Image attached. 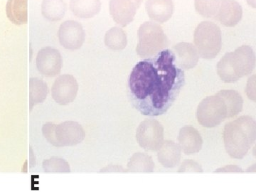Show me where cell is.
<instances>
[{"instance_id": "cell-18", "label": "cell", "mask_w": 256, "mask_h": 192, "mask_svg": "<svg viewBox=\"0 0 256 192\" xmlns=\"http://www.w3.org/2000/svg\"><path fill=\"white\" fill-rule=\"evenodd\" d=\"M28 0H8L6 12L10 21L16 25L28 23Z\"/></svg>"}, {"instance_id": "cell-17", "label": "cell", "mask_w": 256, "mask_h": 192, "mask_svg": "<svg viewBox=\"0 0 256 192\" xmlns=\"http://www.w3.org/2000/svg\"><path fill=\"white\" fill-rule=\"evenodd\" d=\"M182 150L180 144L172 140L164 141L158 150V161L165 168H174L180 164Z\"/></svg>"}, {"instance_id": "cell-7", "label": "cell", "mask_w": 256, "mask_h": 192, "mask_svg": "<svg viewBox=\"0 0 256 192\" xmlns=\"http://www.w3.org/2000/svg\"><path fill=\"white\" fill-rule=\"evenodd\" d=\"M226 104L218 94L208 96L200 102L196 110L198 124L205 128H214L220 126L227 118Z\"/></svg>"}, {"instance_id": "cell-12", "label": "cell", "mask_w": 256, "mask_h": 192, "mask_svg": "<svg viewBox=\"0 0 256 192\" xmlns=\"http://www.w3.org/2000/svg\"><path fill=\"white\" fill-rule=\"evenodd\" d=\"M62 62L60 52L50 46L40 50L36 57L37 68L46 77H54L60 74Z\"/></svg>"}, {"instance_id": "cell-21", "label": "cell", "mask_w": 256, "mask_h": 192, "mask_svg": "<svg viewBox=\"0 0 256 192\" xmlns=\"http://www.w3.org/2000/svg\"><path fill=\"white\" fill-rule=\"evenodd\" d=\"M154 163L152 158L144 153L133 154L128 164V170L131 172H153Z\"/></svg>"}, {"instance_id": "cell-25", "label": "cell", "mask_w": 256, "mask_h": 192, "mask_svg": "<svg viewBox=\"0 0 256 192\" xmlns=\"http://www.w3.org/2000/svg\"><path fill=\"white\" fill-rule=\"evenodd\" d=\"M48 87L43 80L32 78L30 80V108L43 102L46 98Z\"/></svg>"}, {"instance_id": "cell-13", "label": "cell", "mask_w": 256, "mask_h": 192, "mask_svg": "<svg viewBox=\"0 0 256 192\" xmlns=\"http://www.w3.org/2000/svg\"><path fill=\"white\" fill-rule=\"evenodd\" d=\"M178 141L182 151L186 156L198 153L203 146V140L200 132L190 126L181 128Z\"/></svg>"}, {"instance_id": "cell-19", "label": "cell", "mask_w": 256, "mask_h": 192, "mask_svg": "<svg viewBox=\"0 0 256 192\" xmlns=\"http://www.w3.org/2000/svg\"><path fill=\"white\" fill-rule=\"evenodd\" d=\"M70 10L79 18H90L100 10V0H72Z\"/></svg>"}, {"instance_id": "cell-27", "label": "cell", "mask_w": 256, "mask_h": 192, "mask_svg": "<svg viewBox=\"0 0 256 192\" xmlns=\"http://www.w3.org/2000/svg\"><path fill=\"white\" fill-rule=\"evenodd\" d=\"M178 173L184 172H203L201 165L191 160H186L183 162L178 171Z\"/></svg>"}, {"instance_id": "cell-11", "label": "cell", "mask_w": 256, "mask_h": 192, "mask_svg": "<svg viewBox=\"0 0 256 192\" xmlns=\"http://www.w3.org/2000/svg\"><path fill=\"white\" fill-rule=\"evenodd\" d=\"M142 0H111L110 12L120 26H127L132 22Z\"/></svg>"}, {"instance_id": "cell-3", "label": "cell", "mask_w": 256, "mask_h": 192, "mask_svg": "<svg viewBox=\"0 0 256 192\" xmlns=\"http://www.w3.org/2000/svg\"><path fill=\"white\" fill-rule=\"evenodd\" d=\"M255 66L256 56L252 47L242 46L220 58L217 74L224 82L232 84L252 74Z\"/></svg>"}, {"instance_id": "cell-6", "label": "cell", "mask_w": 256, "mask_h": 192, "mask_svg": "<svg viewBox=\"0 0 256 192\" xmlns=\"http://www.w3.org/2000/svg\"><path fill=\"white\" fill-rule=\"evenodd\" d=\"M194 41L200 56L205 60H212L218 54L222 48V32L216 24L202 22L195 30Z\"/></svg>"}, {"instance_id": "cell-5", "label": "cell", "mask_w": 256, "mask_h": 192, "mask_svg": "<svg viewBox=\"0 0 256 192\" xmlns=\"http://www.w3.org/2000/svg\"><path fill=\"white\" fill-rule=\"evenodd\" d=\"M42 132L47 141L57 148L76 146L85 138L82 126L74 121H66L60 124L47 122L42 128Z\"/></svg>"}, {"instance_id": "cell-23", "label": "cell", "mask_w": 256, "mask_h": 192, "mask_svg": "<svg viewBox=\"0 0 256 192\" xmlns=\"http://www.w3.org/2000/svg\"><path fill=\"white\" fill-rule=\"evenodd\" d=\"M127 35L119 28H110L105 36V44L112 50H122L127 46Z\"/></svg>"}, {"instance_id": "cell-16", "label": "cell", "mask_w": 256, "mask_h": 192, "mask_svg": "<svg viewBox=\"0 0 256 192\" xmlns=\"http://www.w3.org/2000/svg\"><path fill=\"white\" fill-rule=\"evenodd\" d=\"M242 6L235 0H223L222 6L215 20L224 26L233 28L242 20Z\"/></svg>"}, {"instance_id": "cell-29", "label": "cell", "mask_w": 256, "mask_h": 192, "mask_svg": "<svg viewBox=\"0 0 256 192\" xmlns=\"http://www.w3.org/2000/svg\"><path fill=\"white\" fill-rule=\"evenodd\" d=\"M216 172H242V170L236 166H226L222 169L217 170Z\"/></svg>"}, {"instance_id": "cell-9", "label": "cell", "mask_w": 256, "mask_h": 192, "mask_svg": "<svg viewBox=\"0 0 256 192\" xmlns=\"http://www.w3.org/2000/svg\"><path fill=\"white\" fill-rule=\"evenodd\" d=\"M78 90V84L73 76L65 74L56 78L52 88L54 100L60 105H68L73 102Z\"/></svg>"}, {"instance_id": "cell-1", "label": "cell", "mask_w": 256, "mask_h": 192, "mask_svg": "<svg viewBox=\"0 0 256 192\" xmlns=\"http://www.w3.org/2000/svg\"><path fill=\"white\" fill-rule=\"evenodd\" d=\"M185 84L183 69L171 50L138 62L128 79V94L133 107L144 116L166 114Z\"/></svg>"}, {"instance_id": "cell-2", "label": "cell", "mask_w": 256, "mask_h": 192, "mask_svg": "<svg viewBox=\"0 0 256 192\" xmlns=\"http://www.w3.org/2000/svg\"><path fill=\"white\" fill-rule=\"evenodd\" d=\"M256 139V122L248 116H240L225 126L224 142L230 158L242 160L246 156Z\"/></svg>"}, {"instance_id": "cell-8", "label": "cell", "mask_w": 256, "mask_h": 192, "mask_svg": "<svg viewBox=\"0 0 256 192\" xmlns=\"http://www.w3.org/2000/svg\"><path fill=\"white\" fill-rule=\"evenodd\" d=\"M138 144L146 150L156 152L164 142V127L156 119H146L136 131Z\"/></svg>"}, {"instance_id": "cell-14", "label": "cell", "mask_w": 256, "mask_h": 192, "mask_svg": "<svg viewBox=\"0 0 256 192\" xmlns=\"http://www.w3.org/2000/svg\"><path fill=\"white\" fill-rule=\"evenodd\" d=\"M176 65L182 69H192L196 66L200 60L196 48L191 43L182 42L172 47Z\"/></svg>"}, {"instance_id": "cell-24", "label": "cell", "mask_w": 256, "mask_h": 192, "mask_svg": "<svg viewBox=\"0 0 256 192\" xmlns=\"http://www.w3.org/2000/svg\"><path fill=\"white\" fill-rule=\"evenodd\" d=\"M223 0H195V9L204 18L216 20Z\"/></svg>"}, {"instance_id": "cell-28", "label": "cell", "mask_w": 256, "mask_h": 192, "mask_svg": "<svg viewBox=\"0 0 256 192\" xmlns=\"http://www.w3.org/2000/svg\"><path fill=\"white\" fill-rule=\"evenodd\" d=\"M256 76L254 75L248 79V82L246 92L250 100L256 101Z\"/></svg>"}, {"instance_id": "cell-26", "label": "cell", "mask_w": 256, "mask_h": 192, "mask_svg": "<svg viewBox=\"0 0 256 192\" xmlns=\"http://www.w3.org/2000/svg\"><path fill=\"white\" fill-rule=\"evenodd\" d=\"M43 168L46 172H70V166L65 160L58 158L44 162Z\"/></svg>"}, {"instance_id": "cell-22", "label": "cell", "mask_w": 256, "mask_h": 192, "mask_svg": "<svg viewBox=\"0 0 256 192\" xmlns=\"http://www.w3.org/2000/svg\"><path fill=\"white\" fill-rule=\"evenodd\" d=\"M42 14L50 20H60L66 11V6L62 0H44Z\"/></svg>"}, {"instance_id": "cell-15", "label": "cell", "mask_w": 256, "mask_h": 192, "mask_svg": "<svg viewBox=\"0 0 256 192\" xmlns=\"http://www.w3.org/2000/svg\"><path fill=\"white\" fill-rule=\"evenodd\" d=\"M146 8L149 18L161 24L168 21L174 12L172 0H146Z\"/></svg>"}, {"instance_id": "cell-4", "label": "cell", "mask_w": 256, "mask_h": 192, "mask_svg": "<svg viewBox=\"0 0 256 192\" xmlns=\"http://www.w3.org/2000/svg\"><path fill=\"white\" fill-rule=\"evenodd\" d=\"M136 52L141 58H150L168 46V38L158 24L146 22L138 30Z\"/></svg>"}, {"instance_id": "cell-10", "label": "cell", "mask_w": 256, "mask_h": 192, "mask_svg": "<svg viewBox=\"0 0 256 192\" xmlns=\"http://www.w3.org/2000/svg\"><path fill=\"white\" fill-rule=\"evenodd\" d=\"M60 44L69 50H76L82 46L85 41V32L78 22L66 21L60 25L58 31Z\"/></svg>"}, {"instance_id": "cell-20", "label": "cell", "mask_w": 256, "mask_h": 192, "mask_svg": "<svg viewBox=\"0 0 256 192\" xmlns=\"http://www.w3.org/2000/svg\"><path fill=\"white\" fill-rule=\"evenodd\" d=\"M226 104L227 118L235 117L242 111L244 100L238 92L234 90H224L217 92Z\"/></svg>"}]
</instances>
